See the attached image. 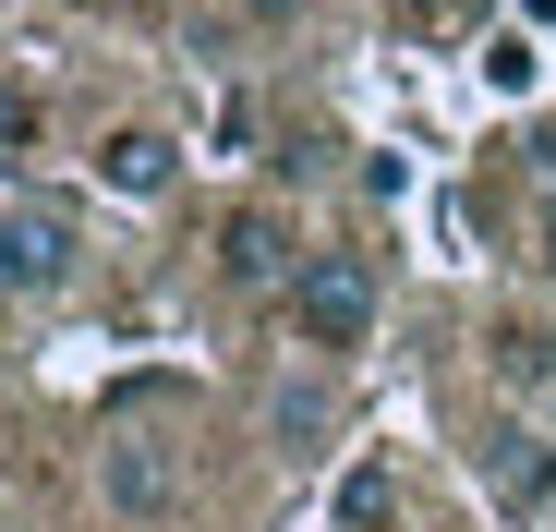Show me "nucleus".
Listing matches in <instances>:
<instances>
[{
  "instance_id": "nucleus-2",
  "label": "nucleus",
  "mask_w": 556,
  "mask_h": 532,
  "mask_svg": "<svg viewBox=\"0 0 556 532\" xmlns=\"http://www.w3.org/2000/svg\"><path fill=\"white\" fill-rule=\"evenodd\" d=\"M73 266H85V230H73L61 206H0V303L73 291Z\"/></svg>"
},
{
  "instance_id": "nucleus-6",
  "label": "nucleus",
  "mask_w": 556,
  "mask_h": 532,
  "mask_svg": "<svg viewBox=\"0 0 556 532\" xmlns=\"http://www.w3.org/2000/svg\"><path fill=\"white\" fill-rule=\"evenodd\" d=\"M291 266H303V254H291L278 218H230V230H218V279H230V291H291Z\"/></svg>"
},
{
  "instance_id": "nucleus-4",
  "label": "nucleus",
  "mask_w": 556,
  "mask_h": 532,
  "mask_svg": "<svg viewBox=\"0 0 556 532\" xmlns=\"http://www.w3.org/2000/svg\"><path fill=\"white\" fill-rule=\"evenodd\" d=\"M98 182H110V194H134V206H157V194L181 182V145H169L157 122H122V134L98 145Z\"/></svg>"
},
{
  "instance_id": "nucleus-9",
  "label": "nucleus",
  "mask_w": 556,
  "mask_h": 532,
  "mask_svg": "<svg viewBox=\"0 0 556 532\" xmlns=\"http://www.w3.org/2000/svg\"><path fill=\"white\" fill-rule=\"evenodd\" d=\"M532 266H544V291H556V194H544V218H532Z\"/></svg>"
},
{
  "instance_id": "nucleus-11",
  "label": "nucleus",
  "mask_w": 556,
  "mask_h": 532,
  "mask_svg": "<svg viewBox=\"0 0 556 532\" xmlns=\"http://www.w3.org/2000/svg\"><path fill=\"white\" fill-rule=\"evenodd\" d=\"M25 134H37V110H25V98H0V145H25Z\"/></svg>"
},
{
  "instance_id": "nucleus-7",
  "label": "nucleus",
  "mask_w": 556,
  "mask_h": 532,
  "mask_svg": "<svg viewBox=\"0 0 556 532\" xmlns=\"http://www.w3.org/2000/svg\"><path fill=\"white\" fill-rule=\"evenodd\" d=\"M339 520H351V532H388V520H400L388 472H351V484H339Z\"/></svg>"
},
{
  "instance_id": "nucleus-8",
  "label": "nucleus",
  "mask_w": 556,
  "mask_h": 532,
  "mask_svg": "<svg viewBox=\"0 0 556 532\" xmlns=\"http://www.w3.org/2000/svg\"><path fill=\"white\" fill-rule=\"evenodd\" d=\"M266 423H278V435H327L339 411H327V388H278V400H266Z\"/></svg>"
},
{
  "instance_id": "nucleus-1",
  "label": "nucleus",
  "mask_w": 556,
  "mask_h": 532,
  "mask_svg": "<svg viewBox=\"0 0 556 532\" xmlns=\"http://www.w3.org/2000/svg\"><path fill=\"white\" fill-rule=\"evenodd\" d=\"M376 327V266L363 254H303L291 266V339L303 351H363Z\"/></svg>"
},
{
  "instance_id": "nucleus-12",
  "label": "nucleus",
  "mask_w": 556,
  "mask_h": 532,
  "mask_svg": "<svg viewBox=\"0 0 556 532\" xmlns=\"http://www.w3.org/2000/svg\"><path fill=\"white\" fill-rule=\"evenodd\" d=\"M242 13H254V25H291V13H303V0H242Z\"/></svg>"
},
{
  "instance_id": "nucleus-10",
  "label": "nucleus",
  "mask_w": 556,
  "mask_h": 532,
  "mask_svg": "<svg viewBox=\"0 0 556 532\" xmlns=\"http://www.w3.org/2000/svg\"><path fill=\"white\" fill-rule=\"evenodd\" d=\"M508 351H520V376H544V388H556V339H508Z\"/></svg>"
},
{
  "instance_id": "nucleus-3",
  "label": "nucleus",
  "mask_w": 556,
  "mask_h": 532,
  "mask_svg": "<svg viewBox=\"0 0 556 532\" xmlns=\"http://www.w3.org/2000/svg\"><path fill=\"white\" fill-rule=\"evenodd\" d=\"M98 496H110L122 520H169V508H181V460L146 448V435H110V448H98Z\"/></svg>"
},
{
  "instance_id": "nucleus-5",
  "label": "nucleus",
  "mask_w": 556,
  "mask_h": 532,
  "mask_svg": "<svg viewBox=\"0 0 556 532\" xmlns=\"http://www.w3.org/2000/svg\"><path fill=\"white\" fill-rule=\"evenodd\" d=\"M484 472H496L508 508H544V496H556V435H544V423H496V435H484Z\"/></svg>"
},
{
  "instance_id": "nucleus-13",
  "label": "nucleus",
  "mask_w": 556,
  "mask_h": 532,
  "mask_svg": "<svg viewBox=\"0 0 556 532\" xmlns=\"http://www.w3.org/2000/svg\"><path fill=\"white\" fill-rule=\"evenodd\" d=\"M520 13H532V25H556V0H520Z\"/></svg>"
}]
</instances>
